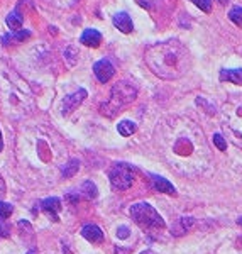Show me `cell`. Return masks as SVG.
Segmentation results:
<instances>
[{"label": "cell", "instance_id": "obj_20", "mask_svg": "<svg viewBox=\"0 0 242 254\" xmlns=\"http://www.w3.org/2000/svg\"><path fill=\"white\" fill-rule=\"evenodd\" d=\"M190 2H193L196 7H198L200 10L203 12H210L212 10V2L210 0H190Z\"/></svg>", "mask_w": 242, "mask_h": 254}, {"label": "cell", "instance_id": "obj_27", "mask_svg": "<svg viewBox=\"0 0 242 254\" xmlns=\"http://www.w3.org/2000/svg\"><path fill=\"white\" fill-rule=\"evenodd\" d=\"M141 254H158V253H154V251H151V249H146V251H142Z\"/></svg>", "mask_w": 242, "mask_h": 254}, {"label": "cell", "instance_id": "obj_26", "mask_svg": "<svg viewBox=\"0 0 242 254\" xmlns=\"http://www.w3.org/2000/svg\"><path fill=\"white\" fill-rule=\"evenodd\" d=\"M114 254H130L129 248H116V253Z\"/></svg>", "mask_w": 242, "mask_h": 254}, {"label": "cell", "instance_id": "obj_8", "mask_svg": "<svg viewBox=\"0 0 242 254\" xmlns=\"http://www.w3.org/2000/svg\"><path fill=\"white\" fill-rule=\"evenodd\" d=\"M81 236L87 241H90L92 244L104 243V232L100 231V227H97V225H93V224L85 225V227L81 229Z\"/></svg>", "mask_w": 242, "mask_h": 254}, {"label": "cell", "instance_id": "obj_30", "mask_svg": "<svg viewBox=\"0 0 242 254\" xmlns=\"http://www.w3.org/2000/svg\"><path fill=\"white\" fill-rule=\"evenodd\" d=\"M220 3H227V0H219Z\"/></svg>", "mask_w": 242, "mask_h": 254}, {"label": "cell", "instance_id": "obj_1", "mask_svg": "<svg viewBox=\"0 0 242 254\" xmlns=\"http://www.w3.org/2000/svg\"><path fill=\"white\" fill-rule=\"evenodd\" d=\"M146 63L153 69L154 75L165 80H175L186 73L188 64H190V55L180 41L171 39L147 48Z\"/></svg>", "mask_w": 242, "mask_h": 254}, {"label": "cell", "instance_id": "obj_14", "mask_svg": "<svg viewBox=\"0 0 242 254\" xmlns=\"http://www.w3.org/2000/svg\"><path fill=\"white\" fill-rule=\"evenodd\" d=\"M80 191H81V195H85V198H88V200L97 198V195H98V190L93 182H85L83 185H81Z\"/></svg>", "mask_w": 242, "mask_h": 254}, {"label": "cell", "instance_id": "obj_28", "mask_svg": "<svg viewBox=\"0 0 242 254\" xmlns=\"http://www.w3.org/2000/svg\"><path fill=\"white\" fill-rule=\"evenodd\" d=\"M3 149V141H2V132H0V151Z\"/></svg>", "mask_w": 242, "mask_h": 254}, {"label": "cell", "instance_id": "obj_23", "mask_svg": "<svg viewBox=\"0 0 242 254\" xmlns=\"http://www.w3.org/2000/svg\"><path fill=\"white\" fill-rule=\"evenodd\" d=\"M136 2H137V5H141L142 9H146V10L153 9V0H136Z\"/></svg>", "mask_w": 242, "mask_h": 254}, {"label": "cell", "instance_id": "obj_21", "mask_svg": "<svg viewBox=\"0 0 242 254\" xmlns=\"http://www.w3.org/2000/svg\"><path fill=\"white\" fill-rule=\"evenodd\" d=\"M213 144L219 147L220 151H225L227 149V142H225V139L220 136V134H213Z\"/></svg>", "mask_w": 242, "mask_h": 254}, {"label": "cell", "instance_id": "obj_12", "mask_svg": "<svg viewBox=\"0 0 242 254\" xmlns=\"http://www.w3.org/2000/svg\"><path fill=\"white\" fill-rule=\"evenodd\" d=\"M220 80L231 81V83H236V85H242V68L222 69V71H220Z\"/></svg>", "mask_w": 242, "mask_h": 254}, {"label": "cell", "instance_id": "obj_13", "mask_svg": "<svg viewBox=\"0 0 242 254\" xmlns=\"http://www.w3.org/2000/svg\"><path fill=\"white\" fill-rule=\"evenodd\" d=\"M136 129H137V126L134 124L132 121H122V122H119V126H117L119 134H121V136H124V137L132 136V134L136 132Z\"/></svg>", "mask_w": 242, "mask_h": 254}, {"label": "cell", "instance_id": "obj_3", "mask_svg": "<svg viewBox=\"0 0 242 254\" xmlns=\"http://www.w3.org/2000/svg\"><path fill=\"white\" fill-rule=\"evenodd\" d=\"M130 215L136 220L137 225H141L142 229H163L165 227V220L163 217L156 212V208L153 205L146 202H139L134 203L130 207Z\"/></svg>", "mask_w": 242, "mask_h": 254}, {"label": "cell", "instance_id": "obj_19", "mask_svg": "<svg viewBox=\"0 0 242 254\" xmlns=\"http://www.w3.org/2000/svg\"><path fill=\"white\" fill-rule=\"evenodd\" d=\"M229 19H231L236 26H242V9L241 7H234V9L229 12Z\"/></svg>", "mask_w": 242, "mask_h": 254}, {"label": "cell", "instance_id": "obj_29", "mask_svg": "<svg viewBox=\"0 0 242 254\" xmlns=\"http://www.w3.org/2000/svg\"><path fill=\"white\" fill-rule=\"evenodd\" d=\"M237 224H239L241 227H242V217H239V219H237Z\"/></svg>", "mask_w": 242, "mask_h": 254}, {"label": "cell", "instance_id": "obj_11", "mask_svg": "<svg viewBox=\"0 0 242 254\" xmlns=\"http://www.w3.org/2000/svg\"><path fill=\"white\" fill-rule=\"evenodd\" d=\"M80 41L88 48H98V46H100V43H102V34L97 29H87L83 34H81Z\"/></svg>", "mask_w": 242, "mask_h": 254}, {"label": "cell", "instance_id": "obj_18", "mask_svg": "<svg viewBox=\"0 0 242 254\" xmlns=\"http://www.w3.org/2000/svg\"><path fill=\"white\" fill-rule=\"evenodd\" d=\"M12 215V205L5 202H0V222H5Z\"/></svg>", "mask_w": 242, "mask_h": 254}, {"label": "cell", "instance_id": "obj_25", "mask_svg": "<svg viewBox=\"0 0 242 254\" xmlns=\"http://www.w3.org/2000/svg\"><path fill=\"white\" fill-rule=\"evenodd\" d=\"M10 234V229L7 225H3V222H0V236L2 237H7Z\"/></svg>", "mask_w": 242, "mask_h": 254}, {"label": "cell", "instance_id": "obj_17", "mask_svg": "<svg viewBox=\"0 0 242 254\" xmlns=\"http://www.w3.org/2000/svg\"><path fill=\"white\" fill-rule=\"evenodd\" d=\"M78 170H80V163H78V159H69L68 165L63 166V176L64 178H71L73 175L78 173Z\"/></svg>", "mask_w": 242, "mask_h": 254}, {"label": "cell", "instance_id": "obj_7", "mask_svg": "<svg viewBox=\"0 0 242 254\" xmlns=\"http://www.w3.org/2000/svg\"><path fill=\"white\" fill-rule=\"evenodd\" d=\"M114 26L124 34H129V32L134 31L132 19H130V15L127 12H119V14L114 15Z\"/></svg>", "mask_w": 242, "mask_h": 254}, {"label": "cell", "instance_id": "obj_15", "mask_svg": "<svg viewBox=\"0 0 242 254\" xmlns=\"http://www.w3.org/2000/svg\"><path fill=\"white\" fill-rule=\"evenodd\" d=\"M5 22H7V26L10 27L12 31H20V27H22V17L17 14V12H12V14L7 15V19H5Z\"/></svg>", "mask_w": 242, "mask_h": 254}, {"label": "cell", "instance_id": "obj_4", "mask_svg": "<svg viewBox=\"0 0 242 254\" xmlns=\"http://www.w3.org/2000/svg\"><path fill=\"white\" fill-rule=\"evenodd\" d=\"M134 182V175H132V168L129 165H116L110 171V183H112L114 188L117 190H129L132 187Z\"/></svg>", "mask_w": 242, "mask_h": 254}, {"label": "cell", "instance_id": "obj_22", "mask_svg": "<svg viewBox=\"0 0 242 254\" xmlns=\"http://www.w3.org/2000/svg\"><path fill=\"white\" fill-rule=\"evenodd\" d=\"M29 38H31V32L29 31H22V29L17 31V34L14 36L15 41H24V39H29Z\"/></svg>", "mask_w": 242, "mask_h": 254}, {"label": "cell", "instance_id": "obj_16", "mask_svg": "<svg viewBox=\"0 0 242 254\" xmlns=\"http://www.w3.org/2000/svg\"><path fill=\"white\" fill-rule=\"evenodd\" d=\"M193 224H195V219H191V217H182V219L176 222V225H180V229H178V231H175L173 234H176V236L184 234V232H186Z\"/></svg>", "mask_w": 242, "mask_h": 254}, {"label": "cell", "instance_id": "obj_9", "mask_svg": "<svg viewBox=\"0 0 242 254\" xmlns=\"http://www.w3.org/2000/svg\"><path fill=\"white\" fill-rule=\"evenodd\" d=\"M43 210L51 217L53 220L58 222V212L61 210V200L56 196H49V198L43 200Z\"/></svg>", "mask_w": 242, "mask_h": 254}, {"label": "cell", "instance_id": "obj_6", "mask_svg": "<svg viewBox=\"0 0 242 254\" xmlns=\"http://www.w3.org/2000/svg\"><path fill=\"white\" fill-rule=\"evenodd\" d=\"M85 98H87V90H83V88H80L78 92L73 93V95H68L66 98H64V102H63V114H64V116L71 114L73 110H75L78 105L85 100Z\"/></svg>", "mask_w": 242, "mask_h": 254}, {"label": "cell", "instance_id": "obj_24", "mask_svg": "<svg viewBox=\"0 0 242 254\" xmlns=\"http://www.w3.org/2000/svg\"><path fill=\"white\" fill-rule=\"evenodd\" d=\"M117 237H121V239H127V237H129V229L124 227V225L119 227L117 229Z\"/></svg>", "mask_w": 242, "mask_h": 254}, {"label": "cell", "instance_id": "obj_10", "mask_svg": "<svg viewBox=\"0 0 242 254\" xmlns=\"http://www.w3.org/2000/svg\"><path fill=\"white\" fill-rule=\"evenodd\" d=\"M151 180H153V187L158 191H161V193H168V195H175L176 193V188L171 185L166 178H163V176L151 175Z\"/></svg>", "mask_w": 242, "mask_h": 254}, {"label": "cell", "instance_id": "obj_2", "mask_svg": "<svg viewBox=\"0 0 242 254\" xmlns=\"http://www.w3.org/2000/svg\"><path fill=\"white\" fill-rule=\"evenodd\" d=\"M137 97V88L129 81H119L117 85H114L112 92H110V98L102 104L100 112L107 117H114L117 112H121V109H124L125 105H129L130 102H134Z\"/></svg>", "mask_w": 242, "mask_h": 254}, {"label": "cell", "instance_id": "obj_5", "mask_svg": "<svg viewBox=\"0 0 242 254\" xmlns=\"http://www.w3.org/2000/svg\"><path fill=\"white\" fill-rule=\"evenodd\" d=\"M93 73H95L97 80L100 81V83H107V81L114 76L116 68H114V64L110 63L109 60H100V61H97L95 66H93Z\"/></svg>", "mask_w": 242, "mask_h": 254}]
</instances>
